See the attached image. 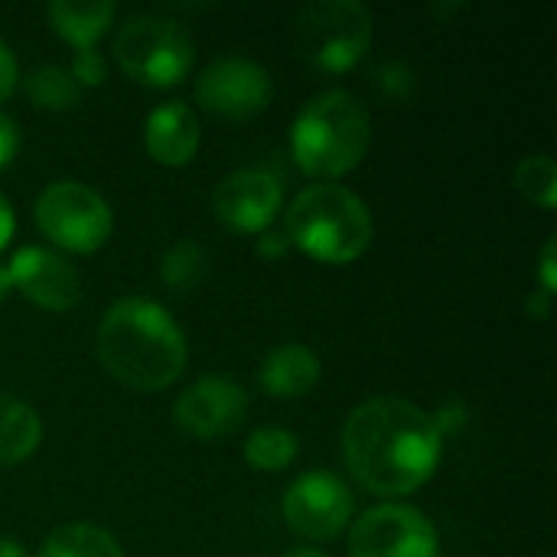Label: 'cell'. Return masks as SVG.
<instances>
[{"label": "cell", "mask_w": 557, "mask_h": 557, "mask_svg": "<svg viewBox=\"0 0 557 557\" xmlns=\"http://www.w3.org/2000/svg\"><path fill=\"white\" fill-rule=\"evenodd\" d=\"M339 444L352 480L388 499L421 490L444 457V437L431 414L398 395H375L356 405Z\"/></svg>", "instance_id": "cell-1"}, {"label": "cell", "mask_w": 557, "mask_h": 557, "mask_svg": "<svg viewBox=\"0 0 557 557\" xmlns=\"http://www.w3.org/2000/svg\"><path fill=\"white\" fill-rule=\"evenodd\" d=\"M95 352L104 372L134 392L170 388L189 359L180 323L147 297H121L104 310Z\"/></svg>", "instance_id": "cell-2"}, {"label": "cell", "mask_w": 557, "mask_h": 557, "mask_svg": "<svg viewBox=\"0 0 557 557\" xmlns=\"http://www.w3.org/2000/svg\"><path fill=\"white\" fill-rule=\"evenodd\" d=\"M372 144V117L359 95L330 88L313 95L290 124V157L310 180L333 183L356 170Z\"/></svg>", "instance_id": "cell-3"}, {"label": "cell", "mask_w": 557, "mask_h": 557, "mask_svg": "<svg viewBox=\"0 0 557 557\" xmlns=\"http://www.w3.org/2000/svg\"><path fill=\"white\" fill-rule=\"evenodd\" d=\"M284 235L290 248H300L323 264H349L369 251L375 222L349 186L310 183L284 209Z\"/></svg>", "instance_id": "cell-4"}, {"label": "cell", "mask_w": 557, "mask_h": 557, "mask_svg": "<svg viewBox=\"0 0 557 557\" xmlns=\"http://www.w3.org/2000/svg\"><path fill=\"white\" fill-rule=\"evenodd\" d=\"M375 23L362 0H313L294 16V46L320 72H349L372 49Z\"/></svg>", "instance_id": "cell-5"}, {"label": "cell", "mask_w": 557, "mask_h": 557, "mask_svg": "<svg viewBox=\"0 0 557 557\" xmlns=\"http://www.w3.org/2000/svg\"><path fill=\"white\" fill-rule=\"evenodd\" d=\"M111 52L121 72L134 82L166 88L183 82L193 69L196 42L180 20L163 13H140L117 26Z\"/></svg>", "instance_id": "cell-6"}, {"label": "cell", "mask_w": 557, "mask_h": 557, "mask_svg": "<svg viewBox=\"0 0 557 557\" xmlns=\"http://www.w3.org/2000/svg\"><path fill=\"white\" fill-rule=\"evenodd\" d=\"M33 219L39 232L62 251L91 255L98 251L114 228V212L108 199L78 180L49 183L33 206Z\"/></svg>", "instance_id": "cell-7"}, {"label": "cell", "mask_w": 557, "mask_h": 557, "mask_svg": "<svg viewBox=\"0 0 557 557\" xmlns=\"http://www.w3.org/2000/svg\"><path fill=\"white\" fill-rule=\"evenodd\" d=\"M352 557H441L434 522L405 503H382L366 509L349 529Z\"/></svg>", "instance_id": "cell-8"}, {"label": "cell", "mask_w": 557, "mask_h": 557, "mask_svg": "<svg viewBox=\"0 0 557 557\" xmlns=\"http://www.w3.org/2000/svg\"><path fill=\"white\" fill-rule=\"evenodd\" d=\"M284 522L307 542H330L343 535L352 522L356 503L349 486L326 470H310L297 476L281 503Z\"/></svg>", "instance_id": "cell-9"}, {"label": "cell", "mask_w": 557, "mask_h": 557, "mask_svg": "<svg viewBox=\"0 0 557 557\" xmlns=\"http://www.w3.org/2000/svg\"><path fill=\"white\" fill-rule=\"evenodd\" d=\"M274 98L271 72L248 55H219L196 78V101L219 117L248 121Z\"/></svg>", "instance_id": "cell-10"}, {"label": "cell", "mask_w": 557, "mask_h": 557, "mask_svg": "<svg viewBox=\"0 0 557 557\" xmlns=\"http://www.w3.org/2000/svg\"><path fill=\"white\" fill-rule=\"evenodd\" d=\"M248 395L238 382L225 375H202L180 392L173 401V421L183 434L196 441L228 437L245 424Z\"/></svg>", "instance_id": "cell-11"}, {"label": "cell", "mask_w": 557, "mask_h": 557, "mask_svg": "<svg viewBox=\"0 0 557 557\" xmlns=\"http://www.w3.org/2000/svg\"><path fill=\"white\" fill-rule=\"evenodd\" d=\"M3 271L13 290L49 313H65L82 300V274L62 251L23 245Z\"/></svg>", "instance_id": "cell-12"}, {"label": "cell", "mask_w": 557, "mask_h": 557, "mask_svg": "<svg viewBox=\"0 0 557 557\" xmlns=\"http://www.w3.org/2000/svg\"><path fill=\"white\" fill-rule=\"evenodd\" d=\"M284 206L281 180L264 166H242L222 176L212 193V212L232 232H255L261 235L271 228L274 215Z\"/></svg>", "instance_id": "cell-13"}, {"label": "cell", "mask_w": 557, "mask_h": 557, "mask_svg": "<svg viewBox=\"0 0 557 557\" xmlns=\"http://www.w3.org/2000/svg\"><path fill=\"white\" fill-rule=\"evenodd\" d=\"M144 147L160 166H186L199 150V117L186 101H163L144 121Z\"/></svg>", "instance_id": "cell-14"}, {"label": "cell", "mask_w": 557, "mask_h": 557, "mask_svg": "<svg viewBox=\"0 0 557 557\" xmlns=\"http://www.w3.org/2000/svg\"><path fill=\"white\" fill-rule=\"evenodd\" d=\"M320 375L323 366L304 343H281L258 366V382L271 398H304L320 385Z\"/></svg>", "instance_id": "cell-15"}, {"label": "cell", "mask_w": 557, "mask_h": 557, "mask_svg": "<svg viewBox=\"0 0 557 557\" xmlns=\"http://www.w3.org/2000/svg\"><path fill=\"white\" fill-rule=\"evenodd\" d=\"M114 13L117 10L111 0H52L46 7L52 29L75 49H95L114 23Z\"/></svg>", "instance_id": "cell-16"}, {"label": "cell", "mask_w": 557, "mask_h": 557, "mask_svg": "<svg viewBox=\"0 0 557 557\" xmlns=\"http://www.w3.org/2000/svg\"><path fill=\"white\" fill-rule=\"evenodd\" d=\"M42 444V421L36 408L0 392V467L29 460Z\"/></svg>", "instance_id": "cell-17"}, {"label": "cell", "mask_w": 557, "mask_h": 557, "mask_svg": "<svg viewBox=\"0 0 557 557\" xmlns=\"http://www.w3.org/2000/svg\"><path fill=\"white\" fill-rule=\"evenodd\" d=\"M39 557H124V552L108 529L95 522H69L42 542Z\"/></svg>", "instance_id": "cell-18"}, {"label": "cell", "mask_w": 557, "mask_h": 557, "mask_svg": "<svg viewBox=\"0 0 557 557\" xmlns=\"http://www.w3.org/2000/svg\"><path fill=\"white\" fill-rule=\"evenodd\" d=\"M23 91L36 108L69 111L82 101V85L72 78L69 65H36L23 78Z\"/></svg>", "instance_id": "cell-19"}, {"label": "cell", "mask_w": 557, "mask_h": 557, "mask_svg": "<svg viewBox=\"0 0 557 557\" xmlns=\"http://www.w3.org/2000/svg\"><path fill=\"white\" fill-rule=\"evenodd\" d=\"M297 450H300L297 437L277 424H261L245 437V460L261 473L287 470L297 460Z\"/></svg>", "instance_id": "cell-20"}, {"label": "cell", "mask_w": 557, "mask_h": 557, "mask_svg": "<svg viewBox=\"0 0 557 557\" xmlns=\"http://www.w3.org/2000/svg\"><path fill=\"white\" fill-rule=\"evenodd\" d=\"M206 264H209L206 248L193 238H180L160 258V281L176 294L196 290L206 277Z\"/></svg>", "instance_id": "cell-21"}, {"label": "cell", "mask_w": 557, "mask_h": 557, "mask_svg": "<svg viewBox=\"0 0 557 557\" xmlns=\"http://www.w3.org/2000/svg\"><path fill=\"white\" fill-rule=\"evenodd\" d=\"M516 189L539 209H555L557 202V163L552 153H529L519 160L512 173Z\"/></svg>", "instance_id": "cell-22"}, {"label": "cell", "mask_w": 557, "mask_h": 557, "mask_svg": "<svg viewBox=\"0 0 557 557\" xmlns=\"http://www.w3.org/2000/svg\"><path fill=\"white\" fill-rule=\"evenodd\" d=\"M69 72H72V78H75L82 88H95V85H101L104 75H108V59H104L98 49H75Z\"/></svg>", "instance_id": "cell-23"}, {"label": "cell", "mask_w": 557, "mask_h": 557, "mask_svg": "<svg viewBox=\"0 0 557 557\" xmlns=\"http://www.w3.org/2000/svg\"><path fill=\"white\" fill-rule=\"evenodd\" d=\"M379 88L385 91V95H392V98H408L411 95V88H414V72L405 65V62H385L382 69H379Z\"/></svg>", "instance_id": "cell-24"}, {"label": "cell", "mask_w": 557, "mask_h": 557, "mask_svg": "<svg viewBox=\"0 0 557 557\" xmlns=\"http://www.w3.org/2000/svg\"><path fill=\"white\" fill-rule=\"evenodd\" d=\"M557 242L555 238H548L545 245H542V258H539V277H542V294H548V297H555L557 290Z\"/></svg>", "instance_id": "cell-25"}, {"label": "cell", "mask_w": 557, "mask_h": 557, "mask_svg": "<svg viewBox=\"0 0 557 557\" xmlns=\"http://www.w3.org/2000/svg\"><path fill=\"white\" fill-rule=\"evenodd\" d=\"M16 150H20V124L0 111V170L16 157Z\"/></svg>", "instance_id": "cell-26"}, {"label": "cell", "mask_w": 557, "mask_h": 557, "mask_svg": "<svg viewBox=\"0 0 557 557\" xmlns=\"http://www.w3.org/2000/svg\"><path fill=\"white\" fill-rule=\"evenodd\" d=\"M287 251H290V242H287V235H284V232H277V228H264V232L258 235V255H261V258H268V261H281Z\"/></svg>", "instance_id": "cell-27"}, {"label": "cell", "mask_w": 557, "mask_h": 557, "mask_svg": "<svg viewBox=\"0 0 557 557\" xmlns=\"http://www.w3.org/2000/svg\"><path fill=\"white\" fill-rule=\"evenodd\" d=\"M431 421H434V428L441 431V437H447V434H457V431L463 428L467 411H463V405H460V401H457V405H444L437 414H431Z\"/></svg>", "instance_id": "cell-28"}, {"label": "cell", "mask_w": 557, "mask_h": 557, "mask_svg": "<svg viewBox=\"0 0 557 557\" xmlns=\"http://www.w3.org/2000/svg\"><path fill=\"white\" fill-rule=\"evenodd\" d=\"M16 78H20L16 59H13L10 46L0 39V101H7V98H10V91L16 88Z\"/></svg>", "instance_id": "cell-29"}, {"label": "cell", "mask_w": 557, "mask_h": 557, "mask_svg": "<svg viewBox=\"0 0 557 557\" xmlns=\"http://www.w3.org/2000/svg\"><path fill=\"white\" fill-rule=\"evenodd\" d=\"M13 225H16V219H13V209H10L7 196L0 193V251L10 245V238H13Z\"/></svg>", "instance_id": "cell-30"}, {"label": "cell", "mask_w": 557, "mask_h": 557, "mask_svg": "<svg viewBox=\"0 0 557 557\" xmlns=\"http://www.w3.org/2000/svg\"><path fill=\"white\" fill-rule=\"evenodd\" d=\"M529 317H539V320H545L548 313H552V297L548 294H542V290H535L532 297H529Z\"/></svg>", "instance_id": "cell-31"}, {"label": "cell", "mask_w": 557, "mask_h": 557, "mask_svg": "<svg viewBox=\"0 0 557 557\" xmlns=\"http://www.w3.org/2000/svg\"><path fill=\"white\" fill-rule=\"evenodd\" d=\"M0 557H26V552H23V545H20V542H13V539H3V535H0Z\"/></svg>", "instance_id": "cell-32"}, {"label": "cell", "mask_w": 557, "mask_h": 557, "mask_svg": "<svg viewBox=\"0 0 557 557\" xmlns=\"http://www.w3.org/2000/svg\"><path fill=\"white\" fill-rule=\"evenodd\" d=\"M284 557H326L323 552H317V548H290Z\"/></svg>", "instance_id": "cell-33"}, {"label": "cell", "mask_w": 557, "mask_h": 557, "mask_svg": "<svg viewBox=\"0 0 557 557\" xmlns=\"http://www.w3.org/2000/svg\"><path fill=\"white\" fill-rule=\"evenodd\" d=\"M3 290H10V284H7V271L0 268V294H3Z\"/></svg>", "instance_id": "cell-34"}]
</instances>
